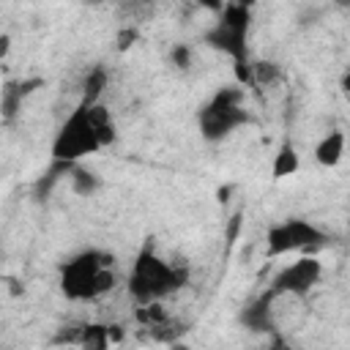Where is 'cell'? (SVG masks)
I'll use <instances>...</instances> for the list:
<instances>
[{
  "instance_id": "5",
  "label": "cell",
  "mask_w": 350,
  "mask_h": 350,
  "mask_svg": "<svg viewBox=\"0 0 350 350\" xmlns=\"http://www.w3.org/2000/svg\"><path fill=\"white\" fill-rule=\"evenodd\" d=\"M328 238L323 230H317L314 224L304 221V219H287L276 227L268 230V254L271 257H279V254H287V252H295V249H309V246H323Z\"/></svg>"
},
{
  "instance_id": "14",
  "label": "cell",
  "mask_w": 350,
  "mask_h": 350,
  "mask_svg": "<svg viewBox=\"0 0 350 350\" xmlns=\"http://www.w3.org/2000/svg\"><path fill=\"white\" fill-rule=\"evenodd\" d=\"M295 170H298V153H295V148L290 142H284L279 148L276 159H273V178H287Z\"/></svg>"
},
{
  "instance_id": "7",
  "label": "cell",
  "mask_w": 350,
  "mask_h": 350,
  "mask_svg": "<svg viewBox=\"0 0 350 350\" xmlns=\"http://www.w3.org/2000/svg\"><path fill=\"white\" fill-rule=\"evenodd\" d=\"M320 262L314 260V257H301V260H295L293 265H287L284 271H279L276 276H273V290L276 293H290V295H306L314 284H317V279H320Z\"/></svg>"
},
{
  "instance_id": "11",
  "label": "cell",
  "mask_w": 350,
  "mask_h": 350,
  "mask_svg": "<svg viewBox=\"0 0 350 350\" xmlns=\"http://www.w3.org/2000/svg\"><path fill=\"white\" fill-rule=\"evenodd\" d=\"M88 115H90V123H93V129H96V137H98L101 148L109 145V142H115V123H112L109 109L96 101V104L88 107Z\"/></svg>"
},
{
  "instance_id": "17",
  "label": "cell",
  "mask_w": 350,
  "mask_h": 350,
  "mask_svg": "<svg viewBox=\"0 0 350 350\" xmlns=\"http://www.w3.org/2000/svg\"><path fill=\"white\" fill-rule=\"evenodd\" d=\"M71 183H74V191L77 194H93L98 189V178L90 170H82V167H74L71 170Z\"/></svg>"
},
{
  "instance_id": "25",
  "label": "cell",
  "mask_w": 350,
  "mask_h": 350,
  "mask_svg": "<svg viewBox=\"0 0 350 350\" xmlns=\"http://www.w3.org/2000/svg\"><path fill=\"white\" fill-rule=\"evenodd\" d=\"M336 3H339V5H350V0H336Z\"/></svg>"
},
{
  "instance_id": "18",
  "label": "cell",
  "mask_w": 350,
  "mask_h": 350,
  "mask_svg": "<svg viewBox=\"0 0 350 350\" xmlns=\"http://www.w3.org/2000/svg\"><path fill=\"white\" fill-rule=\"evenodd\" d=\"M211 101L219 104V107H238L243 101V90L241 88H221Z\"/></svg>"
},
{
  "instance_id": "6",
  "label": "cell",
  "mask_w": 350,
  "mask_h": 350,
  "mask_svg": "<svg viewBox=\"0 0 350 350\" xmlns=\"http://www.w3.org/2000/svg\"><path fill=\"white\" fill-rule=\"evenodd\" d=\"M200 131H202V137L208 139V142H216V139H224L232 129H238V126H243L246 120H249V115H246V109L238 104V107H219V104H208V107H202L200 109Z\"/></svg>"
},
{
  "instance_id": "22",
  "label": "cell",
  "mask_w": 350,
  "mask_h": 350,
  "mask_svg": "<svg viewBox=\"0 0 350 350\" xmlns=\"http://www.w3.org/2000/svg\"><path fill=\"white\" fill-rule=\"evenodd\" d=\"M200 5H205L208 11H221L224 8V0H197Z\"/></svg>"
},
{
  "instance_id": "16",
  "label": "cell",
  "mask_w": 350,
  "mask_h": 350,
  "mask_svg": "<svg viewBox=\"0 0 350 350\" xmlns=\"http://www.w3.org/2000/svg\"><path fill=\"white\" fill-rule=\"evenodd\" d=\"M279 77H282V71H279V66H276V63H271V60L252 63V82H260V85H273Z\"/></svg>"
},
{
  "instance_id": "2",
  "label": "cell",
  "mask_w": 350,
  "mask_h": 350,
  "mask_svg": "<svg viewBox=\"0 0 350 350\" xmlns=\"http://www.w3.org/2000/svg\"><path fill=\"white\" fill-rule=\"evenodd\" d=\"M189 279V268L186 265H167L164 260H159L153 254V246L148 243L137 260H134V268H131V276H129V293L139 301V304H148V301H159L161 295L183 287Z\"/></svg>"
},
{
  "instance_id": "12",
  "label": "cell",
  "mask_w": 350,
  "mask_h": 350,
  "mask_svg": "<svg viewBox=\"0 0 350 350\" xmlns=\"http://www.w3.org/2000/svg\"><path fill=\"white\" fill-rule=\"evenodd\" d=\"M77 345H82L85 350H104L109 345V325H98V323L82 325Z\"/></svg>"
},
{
  "instance_id": "23",
  "label": "cell",
  "mask_w": 350,
  "mask_h": 350,
  "mask_svg": "<svg viewBox=\"0 0 350 350\" xmlns=\"http://www.w3.org/2000/svg\"><path fill=\"white\" fill-rule=\"evenodd\" d=\"M0 44H3V46H0V55L5 57V55H8V46H11V41H8V36H3V41H0Z\"/></svg>"
},
{
  "instance_id": "24",
  "label": "cell",
  "mask_w": 350,
  "mask_h": 350,
  "mask_svg": "<svg viewBox=\"0 0 350 350\" xmlns=\"http://www.w3.org/2000/svg\"><path fill=\"white\" fill-rule=\"evenodd\" d=\"M342 90H345V93L350 96V71H347V74L342 77Z\"/></svg>"
},
{
  "instance_id": "9",
  "label": "cell",
  "mask_w": 350,
  "mask_h": 350,
  "mask_svg": "<svg viewBox=\"0 0 350 350\" xmlns=\"http://www.w3.org/2000/svg\"><path fill=\"white\" fill-rule=\"evenodd\" d=\"M44 85V79H38V77H33V79H25V82H16V85H5L3 88V118L5 120H11L14 115H16V109H19V104H22V98H27L36 88H41Z\"/></svg>"
},
{
  "instance_id": "10",
  "label": "cell",
  "mask_w": 350,
  "mask_h": 350,
  "mask_svg": "<svg viewBox=\"0 0 350 350\" xmlns=\"http://www.w3.org/2000/svg\"><path fill=\"white\" fill-rule=\"evenodd\" d=\"M345 145H347V137L342 131H331L328 137L320 139V145L314 148V159L323 164V167H334L339 164L342 153H345Z\"/></svg>"
},
{
  "instance_id": "21",
  "label": "cell",
  "mask_w": 350,
  "mask_h": 350,
  "mask_svg": "<svg viewBox=\"0 0 350 350\" xmlns=\"http://www.w3.org/2000/svg\"><path fill=\"white\" fill-rule=\"evenodd\" d=\"M238 227H241V216H232V221H230V230H227V241H235V235H238Z\"/></svg>"
},
{
  "instance_id": "20",
  "label": "cell",
  "mask_w": 350,
  "mask_h": 350,
  "mask_svg": "<svg viewBox=\"0 0 350 350\" xmlns=\"http://www.w3.org/2000/svg\"><path fill=\"white\" fill-rule=\"evenodd\" d=\"M134 41H137V30H134V27H126V30H120V36H118V49L123 52V49H129Z\"/></svg>"
},
{
  "instance_id": "8",
  "label": "cell",
  "mask_w": 350,
  "mask_h": 350,
  "mask_svg": "<svg viewBox=\"0 0 350 350\" xmlns=\"http://www.w3.org/2000/svg\"><path fill=\"white\" fill-rule=\"evenodd\" d=\"M279 293L271 287V290H265L257 301H252L243 312H241V323L246 325V328H252V331H271L273 328V320H271V301L276 298Z\"/></svg>"
},
{
  "instance_id": "1",
  "label": "cell",
  "mask_w": 350,
  "mask_h": 350,
  "mask_svg": "<svg viewBox=\"0 0 350 350\" xmlns=\"http://www.w3.org/2000/svg\"><path fill=\"white\" fill-rule=\"evenodd\" d=\"M115 257L107 252H82L63 262L60 268V290L71 301H90L115 287V273H112Z\"/></svg>"
},
{
  "instance_id": "15",
  "label": "cell",
  "mask_w": 350,
  "mask_h": 350,
  "mask_svg": "<svg viewBox=\"0 0 350 350\" xmlns=\"http://www.w3.org/2000/svg\"><path fill=\"white\" fill-rule=\"evenodd\" d=\"M137 320L145 323L148 328H159V325L167 323V312H164V306H159L156 301H148V304H142V306L137 309Z\"/></svg>"
},
{
  "instance_id": "19",
  "label": "cell",
  "mask_w": 350,
  "mask_h": 350,
  "mask_svg": "<svg viewBox=\"0 0 350 350\" xmlns=\"http://www.w3.org/2000/svg\"><path fill=\"white\" fill-rule=\"evenodd\" d=\"M189 60H191L189 46H186V44H175V49H172V63H175L178 68H189Z\"/></svg>"
},
{
  "instance_id": "3",
  "label": "cell",
  "mask_w": 350,
  "mask_h": 350,
  "mask_svg": "<svg viewBox=\"0 0 350 350\" xmlns=\"http://www.w3.org/2000/svg\"><path fill=\"white\" fill-rule=\"evenodd\" d=\"M249 5L243 3H227L221 8V19L216 27H211L205 33V41L213 46V49H221L232 57L235 63V77L241 82H252V66L246 60V30H249Z\"/></svg>"
},
{
  "instance_id": "13",
  "label": "cell",
  "mask_w": 350,
  "mask_h": 350,
  "mask_svg": "<svg viewBox=\"0 0 350 350\" xmlns=\"http://www.w3.org/2000/svg\"><path fill=\"white\" fill-rule=\"evenodd\" d=\"M104 88H107V71L98 66V68H93L90 74H88V79H85V88H82V104H96L98 101V96L104 93Z\"/></svg>"
},
{
  "instance_id": "26",
  "label": "cell",
  "mask_w": 350,
  "mask_h": 350,
  "mask_svg": "<svg viewBox=\"0 0 350 350\" xmlns=\"http://www.w3.org/2000/svg\"><path fill=\"white\" fill-rule=\"evenodd\" d=\"M85 3H93L96 5V3H104V0H85Z\"/></svg>"
},
{
  "instance_id": "4",
  "label": "cell",
  "mask_w": 350,
  "mask_h": 350,
  "mask_svg": "<svg viewBox=\"0 0 350 350\" xmlns=\"http://www.w3.org/2000/svg\"><path fill=\"white\" fill-rule=\"evenodd\" d=\"M101 148L96 129L90 123L88 115V104L79 101V107L68 115V120L63 123V129L57 131L55 142H52V159H63V161H77L82 156H90Z\"/></svg>"
}]
</instances>
